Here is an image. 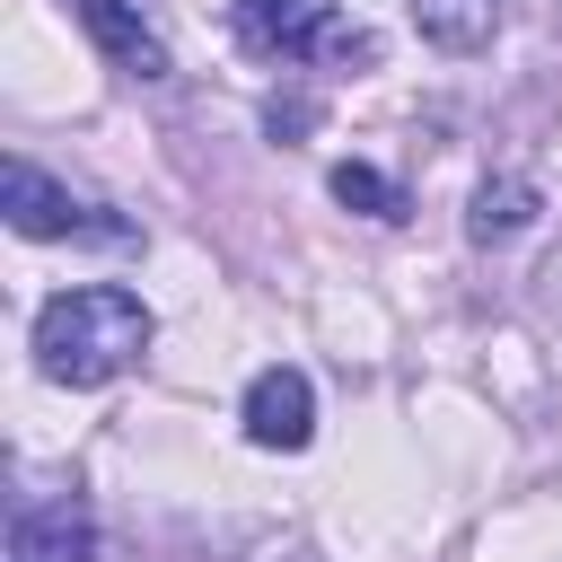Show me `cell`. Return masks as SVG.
Here are the masks:
<instances>
[{
	"label": "cell",
	"instance_id": "9",
	"mask_svg": "<svg viewBox=\"0 0 562 562\" xmlns=\"http://www.w3.org/2000/svg\"><path fill=\"white\" fill-rule=\"evenodd\" d=\"M334 202H342V211H369V220H404V193H395L369 158H342V167H334Z\"/></svg>",
	"mask_w": 562,
	"mask_h": 562
},
{
	"label": "cell",
	"instance_id": "7",
	"mask_svg": "<svg viewBox=\"0 0 562 562\" xmlns=\"http://www.w3.org/2000/svg\"><path fill=\"white\" fill-rule=\"evenodd\" d=\"M501 9H509V0H413V26H422V44H439V53H483V44L501 35Z\"/></svg>",
	"mask_w": 562,
	"mask_h": 562
},
{
	"label": "cell",
	"instance_id": "3",
	"mask_svg": "<svg viewBox=\"0 0 562 562\" xmlns=\"http://www.w3.org/2000/svg\"><path fill=\"white\" fill-rule=\"evenodd\" d=\"M9 228L18 237H70V246H140V228L88 193H70L61 176H44L35 158H9Z\"/></svg>",
	"mask_w": 562,
	"mask_h": 562
},
{
	"label": "cell",
	"instance_id": "2",
	"mask_svg": "<svg viewBox=\"0 0 562 562\" xmlns=\"http://www.w3.org/2000/svg\"><path fill=\"white\" fill-rule=\"evenodd\" d=\"M237 35L263 61H307V70H378V35L342 0H237Z\"/></svg>",
	"mask_w": 562,
	"mask_h": 562
},
{
	"label": "cell",
	"instance_id": "8",
	"mask_svg": "<svg viewBox=\"0 0 562 562\" xmlns=\"http://www.w3.org/2000/svg\"><path fill=\"white\" fill-rule=\"evenodd\" d=\"M544 211V193L527 184V176H492V184H474V211H465V237L474 246H509L527 220Z\"/></svg>",
	"mask_w": 562,
	"mask_h": 562
},
{
	"label": "cell",
	"instance_id": "1",
	"mask_svg": "<svg viewBox=\"0 0 562 562\" xmlns=\"http://www.w3.org/2000/svg\"><path fill=\"white\" fill-rule=\"evenodd\" d=\"M149 334H158V316L140 307V290L88 281V290H61L35 307V369L53 386H105L149 351Z\"/></svg>",
	"mask_w": 562,
	"mask_h": 562
},
{
	"label": "cell",
	"instance_id": "4",
	"mask_svg": "<svg viewBox=\"0 0 562 562\" xmlns=\"http://www.w3.org/2000/svg\"><path fill=\"white\" fill-rule=\"evenodd\" d=\"M246 439L255 448H307L316 439V386H307V369H290V360H272V369H255V386H246Z\"/></svg>",
	"mask_w": 562,
	"mask_h": 562
},
{
	"label": "cell",
	"instance_id": "5",
	"mask_svg": "<svg viewBox=\"0 0 562 562\" xmlns=\"http://www.w3.org/2000/svg\"><path fill=\"white\" fill-rule=\"evenodd\" d=\"M70 18L88 26V44L123 70V79H140V88H158L176 61H167V44H158V26L132 9V0H70Z\"/></svg>",
	"mask_w": 562,
	"mask_h": 562
},
{
	"label": "cell",
	"instance_id": "6",
	"mask_svg": "<svg viewBox=\"0 0 562 562\" xmlns=\"http://www.w3.org/2000/svg\"><path fill=\"white\" fill-rule=\"evenodd\" d=\"M9 562H97V518H88V501H79V492H53V501L18 509Z\"/></svg>",
	"mask_w": 562,
	"mask_h": 562
}]
</instances>
